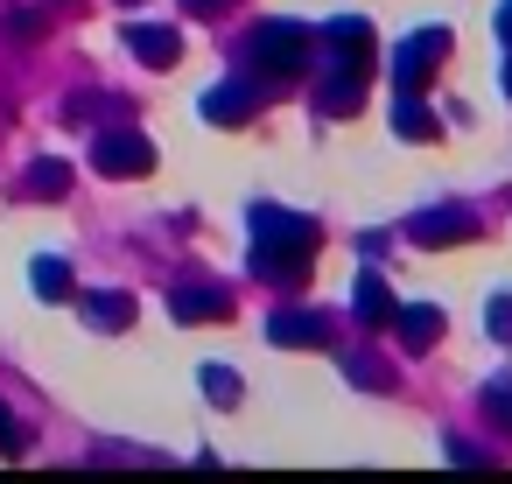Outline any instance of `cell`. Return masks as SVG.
I'll return each mask as SVG.
<instances>
[{"instance_id":"6da1fadb","label":"cell","mask_w":512,"mask_h":484,"mask_svg":"<svg viewBox=\"0 0 512 484\" xmlns=\"http://www.w3.org/2000/svg\"><path fill=\"white\" fill-rule=\"evenodd\" d=\"M148 162H155V148H148L141 134H106V141H99V169H134V176H141Z\"/></svg>"},{"instance_id":"7a4b0ae2","label":"cell","mask_w":512,"mask_h":484,"mask_svg":"<svg viewBox=\"0 0 512 484\" xmlns=\"http://www.w3.org/2000/svg\"><path fill=\"white\" fill-rule=\"evenodd\" d=\"M253 64L267 71V78H281V71H295V29H260V50H253Z\"/></svg>"},{"instance_id":"3957f363","label":"cell","mask_w":512,"mask_h":484,"mask_svg":"<svg viewBox=\"0 0 512 484\" xmlns=\"http://www.w3.org/2000/svg\"><path fill=\"white\" fill-rule=\"evenodd\" d=\"M435 50H442V36H435V29H428V36H414V43L400 50V85H428V71H435L428 57H435Z\"/></svg>"},{"instance_id":"277c9868","label":"cell","mask_w":512,"mask_h":484,"mask_svg":"<svg viewBox=\"0 0 512 484\" xmlns=\"http://www.w3.org/2000/svg\"><path fill=\"white\" fill-rule=\"evenodd\" d=\"M463 225H470L463 211H428V218L414 225V239H428V246H442V239H463Z\"/></svg>"},{"instance_id":"5b68a950","label":"cell","mask_w":512,"mask_h":484,"mask_svg":"<svg viewBox=\"0 0 512 484\" xmlns=\"http://www.w3.org/2000/svg\"><path fill=\"white\" fill-rule=\"evenodd\" d=\"M358 316H365V323H386V316H400V309H393V295H386L372 274L358 281Z\"/></svg>"},{"instance_id":"8992f818","label":"cell","mask_w":512,"mask_h":484,"mask_svg":"<svg viewBox=\"0 0 512 484\" xmlns=\"http://www.w3.org/2000/svg\"><path fill=\"white\" fill-rule=\"evenodd\" d=\"M393 323H400V337H407V344H414V351H421V344H428V337H435V330H442V316H435V309H400V316H393Z\"/></svg>"},{"instance_id":"52a82bcc","label":"cell","mask_w":512,"mask_h":484,"mask_svg":"<svg viewBox=\"0 0 512 484\" xmlns=\"http://www.w3.org/2000/svg\"><path fill=\"white\" fill-rule=\"evenodd\" d=\"M127 43H134L141 57H155V64H169V57H176V36H169V29H127Z\"/></svg>"},{"instance_id":"ba28073f","label":"cell","mask_w":512,"mask_h":484,"mask_svg":"<svg viewBox=\"0 0 512 484\" xmlns=\"http://www.w3.org/2000/svg\"><path fill=\"white\" fill-rule=\"evenodd\" d=\"M169 309L197 323V316H225V309H232V295H169Z\"/></svg>"},{"instance_id":"9c48e42d","label":"cell","mask_w":512,"mask_h":484,"mask_svg":"<svg viewBox=\"0 0 512 484\" xmlns=\"http://www.w3.org/2000/svg\"><path fill=\"white\" fill-rule=\"evenodd\" d=\"M127 316H134V302H127V295H106V302H92V323H99V330H113V323H127Z\"/></svg>"},{"instance_id":"30bf717a","label":"cell","mask_w":512,"mask_h":484,"mask_svg":"<svg viewBox=\"0 0 512 484\" xmlns=\"http://www.w3.org/2000/svg\"><path fill=\"white\" fill-rule=\"evenodd\" d=\"M36 281H43V295H71V274L57 260H36Z\"/></svg>"},{"instance_id":"8fae6325","label":"cell","mask_w":512,"mask_h":484,"mask_svg":"<svg viewBox=\"0 0 512 484\" xmlns=\"http://www.w3.org/2000/svg\"><path fill=\"white\" fill-rule=\"evenodd\" d=\"M204 386L218 393V407H232V400H239V379H232L225 365H211V372H204Z\"/></svg>"},{"instance_id":"7c38bea8","label":"cell","mask_w":512,"mask_h":484,"mask_svg":"<svg viewBox=\"0 0 512 484\" xmlns=\"http://www.w3.org/2000/svg\"><path fill=\"white\" fill-rule=\"evenodd\" d=\"M64 183H71V169H57V162H43V169H36V190H43V197H50V190H64Z\"/></svg>"},{"instance_id":"4fadbf2b","label":"cell","mask_w":512,"mask_h":484,"mask_svg":"<svg viewBox=\"0 0 512 484\" xmlns=\"http://www.w3.org/2000/svg\"><path fill=\"white\" fill-rule=\"evenodd\" d=\"M15 442H22V435H15V421H8V414H0V449H15Z\"/></svg>"},{"instance_id":"5bb4252c","label":"cell","mask_w":512,"mask_h":484,"mask_svg":"<svg viewBox=\"0 0 512 484\" xmlns=\"http://www.w3.org/2000/svg\"><path fill=\"white\" fill-rule=\"evenodd\" d=\"M498 414H505V428H512V400H505V407H498Z\"/></svg>"},{"instance_id":"9a60e30c","label":"cell","mask_w":512,"mask_h":484,"mask_svg":"<svg viewBox=\"0 0 512 484\" xmlns=\"http://www.w3.org/2000/svg\"><path fill=\"white\" fill-rule=\"evenodd\" d=\"M197 8H204V0H197Z\"/></svg>"}]
</instances>
